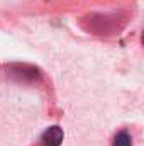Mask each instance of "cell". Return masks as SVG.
<instances>
[{
    "label": "cell",
    "mask_w": 144,
    "mask_h": 146,
    "mask_svg": "<svg viewBox=\"0 0 144 146\" xmlns=\"http://www.w3.org/2000/svg\"><path fill=\"white\" fill-rule=\"evenodd\" d=\"M112 146H134L132 145V136L129 131L120 129L119 133H115L114 139H112Z\"/></svg>",
    "instance_id": "2"
},
{
    "label": "cell",
    "mask_w": 144,
    "mask_h": 146,
    "mask_svg": "<svg viewBox=\"0 0 144 146\" xmlns=\"http://www.w3.org/2000/svg\"><path fill=\"white\" fill-rule=\"evenodd\" d=\"M65 139V131L59 126H51L48 127L41 138H39V145L41 146H61Z\"/></svg>",
    "instance_id": "1"
},
{
    "label": "cell",
    "mask_w": 144,
    "mask_h": 146,
    "mask_svg": "<svg viewBox=\"0 0 144 146\" xmlns=\"http://www.w3.org/2000/svg\"><path fill=\"white\" fill-rule=\"evenodd\" d=\"M141 42H143V46H144V31H143V34H141Z\"/></svg>",
    "instance_id": "3"
}]
</instances>
